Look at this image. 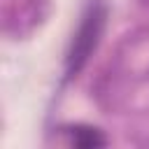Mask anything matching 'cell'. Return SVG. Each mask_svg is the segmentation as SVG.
<instances>
[{
    "instance_id": "1",
    "label": "cell",
    "mask_w": 149,
    "mask_h": 149,
    "mask_svg": "<svg viewBox=\"0 0 149 149\" xmlns=\"http://www.w3.org/2000/svg\"><path fill=\"white\" fill-rule=\"evenodd\" d=\"M95 23H98V19L93 21V16H91V19L81 26V33H79V37H77V42H74L72 54H70V65H72L74 70L81 65V61L86 58V54L91 51V47H93V42H95V35H98Z\"/></svg>"
},
{
    "instance_id": "2",
    "label": "cell",
    "mask_w": 149,
    "mask_h": 149,
    "mask_svg": "<svg viewBox=\"0 0 149 149\" xmlns=\"http://www.w3.org/2000/svg\"><path fill=\"white\" fill-rule=\"evenodd\" d=\"M72 142L77 144V147H98V144H102L105 140L98 135V130H93V128H77L74 133H72Z\"/></svg>"
}]
</instances>
